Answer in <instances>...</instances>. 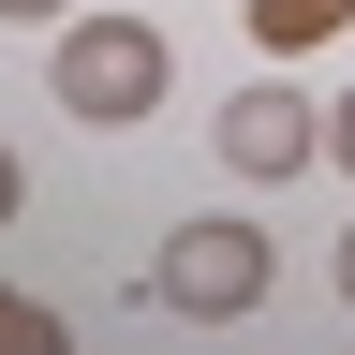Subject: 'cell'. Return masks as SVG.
Returning a JSON list of instances; mask_svg holds the SVG:
<instances>
[{"instance_id": "cell-1", "label": "cell", "mask_w": 355, "mask_h": 355, "mask_svg": "<svg viewBox=\"0 0 355 355\" xmlns=\"http://www.w3.org/2000/svg\"><path fill=\"white\" fill-rule=\"evenodd\" d=\"M163 74H178V60H163V30H148V15H74V30H60V60H44V89H60L89 133H133V119L163 104Z\"/></svg>"}, {"instance_id": "cell-2", "label": "cell", "mask_w": 355, "mask_h": 355, "mask_svg": "<svg viewBox=\"0 0 355 355\" xmlns=\"http://www.w3.org/2000/svg\"><path fill=\"white\" fill-rule=\"evenodd\" d=\"M148 296L193 311V326H237V311L266 296V237H252V222H178L163 266H148Z\"/></svg>"}, {"instance_id": "cell-3", "label": "cell", "mask_w": 355, "mask_h": 355, "mask_svg": "<svg viewBox=\"0 0 355 355\" xmlns=\"http://www.w3.org/2000/svg\"><path fill=\"white\" fill-rule=\"evenodd\" d=\"M222 163L237 178H296V163H326V104H311V89H237V104H222Z\"/></svg>"}, {"instance_id": "cell-4", "label": "cell", "mask_w": 355, "mask_h": 355, "mask_svg": "<svg viewBox=\"0 0 355 355\" xmlns=\"http://www.w3.org/2000/svg\"><path fill=\"white\" fill-rule=\"evenodd\" d=\"M252 30L266 44H326V30H355V0H252Z\"/></svg>"}, {"instance_id": "cell-5", "label": "cell", "mask_w": 355, "mask_h": 355, "mask_svg": "<svg viewBox=\"0 0 355 355\" xmlns=\"http://www.w3.org/2000/svg\"><path fill=\"white\" fill-rule=\"evenodd\" d=\"M0 355H60V311H30V296H0Z\"/></svg>"}, {"instance_id": "cell-6", "label": "cell", "mask_w": 355, "mask_h": 355, "mask_svg": "<svg viewBox=\"0 0 355 355\" xmlns=\"http://www.w3.org/2000/svg\"><path fill=\"white\" fill-rule=\"evenodd\" d=\"M326 163H355V104H326Z\"/></svg>"}, {"instance_id": "cell-7", "label": "cell", "mask_w": 355, "mask_h": 355, "mask_svg": "<svg viewBox=\"0 0 355 355\" xmlns=\"http://www.w3.org/2000/svg\"><path fill=\"white\" fill-rule=\"evenodd\" d=\"M15 193H30V178H15V148H0V222H15Z\"/></svg>"}, {"instance_id": "cell-8", "label": "cell", "mask_w": 355, "mask_h": 355, "mask_svg": "<svg viewBox=\"0 0 355 355\" xmlns=\"http://www.w3.org/2000/svg\"><path fill=\"white\" fill-rule=\"evenodd\" d=\"M0 15H60V0H0Z\"/></svg>"}, {"instance_id": "cell-9", "label": "cell", "mask_w": 355, "mask_h": 355, "mask_svg": "<svg viewBox=\"0 0 355 355\" xmlns=\"http://www.w3.org/2000/svg\"><path fill=\"white\" fill-rule=\"evenodd\" d=\"M340 296H355V237H340Z\"/></svg>"}]
</instances>
